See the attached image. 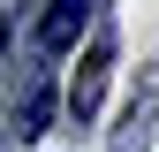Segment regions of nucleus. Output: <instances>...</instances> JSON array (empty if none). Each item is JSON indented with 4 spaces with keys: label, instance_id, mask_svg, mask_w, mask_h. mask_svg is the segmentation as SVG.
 Here are the masks:
<instances>
[{
    "label": "nucleus",
    "instance_id": "f257e3e1",
    "mask_svg": "<svg viewBox=\"0 0 159 152\" xmlns=\"http://www.w3.org/2000/svg\"><path fill=\"white\" fill-rule=\"evenodd\" d=\"M106 69H114V38L91 31L84 61H76V84H68V114H76V122H91V114H98V99H106Z\"/></svg>",
    "mask_w": 159,
    "mask_h": 152
},
{
    "label": "nucleus",
    "instance_id": "f03ea898",
    "mask_svg": "<svg viewBox=\"0 0 159 152\" xmlns=\"http://www.w3.org/2000/svg\"><path fill=\"white\" fill-rule=\"evenodd\" d=\"M91 15H98V0H53V8L38 15V46H46V53H68Z\"/></svg>",
    "mask_w": 159,
    "mask_h": 152
},
{
    "label": "nucleus",
    "instance_id": "7ed1b4c3",
    "mask_svg": "<svg viewBox=\"0 0 159 152\" xmlns=\"http://www.w3.org/2000/svg\"><path fill=\"white\" fill-rule=\"evenodd\" d=\"M46 114H53V84L46 76H30V91H23V107H15V137H38V129H46Z\"/></svg>",
    "mask_w": 159,
    "mask_h": 152
}]
</instances>
